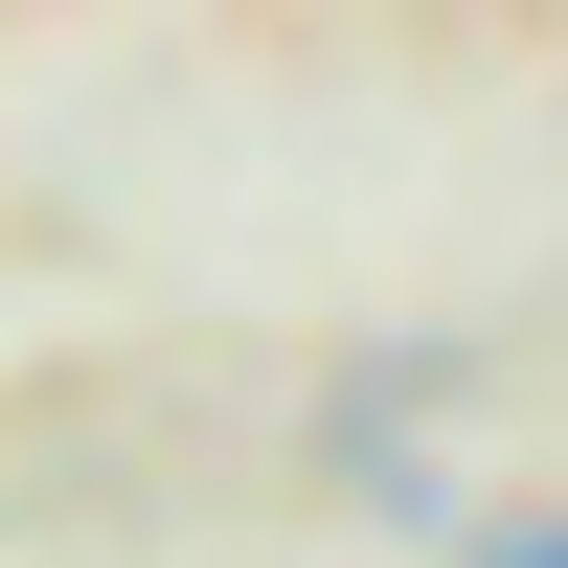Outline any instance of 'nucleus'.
Here are the masks:
<instances>
[{
  "label": "nucleus",
  "instance_id": "f257e3e1",
  "mask_svg": "<svg viewBox=\"0 0 568 568\" xmlns=\"http://www.w3.org/2000/svg\"><path fill=\"white\" fill-rule=\"evenodd\" d=\"M478 568H568V524H524V546H478Z\"/></svg>",
  "mask_w": 568,
  "mask_h": 568
}]
</instances>
